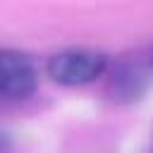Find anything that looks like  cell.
Here are the masks:
<instances>
[{"label": "cell", "instance_id": "7a4b0ae2", "mask_svg": "<svg viewBox=\"0 0 153 153\" xmlns=\"http://www.w3.org/2000/svg\"><path fill=\"white\" fill-rule=\"evenodd\" d=\"M38 86V72L29 55L19 50H0V98L22 100Z\"/></svg>", "mask_w": 153, "mask_h": 153}, {"label": "cell", "instance_id": "3957f363", "mask_svg": "<svg viewBox=\"0 0 153 153\" xmlns=\"http://www.w3.org/2000/svg\"><path fill=\"white\" fill-rule=\"evenodd\" d=\"M146 88V76L134 65H120L110 79V93L117 100H136Z\"/></svg>", "mask_w": 153, "mask_h": 153}, {"label": "cell", "instance_id": "277c9868", "mask_svg": "<svg viewBox=\"0 0 153 153\" xmlns=\"http://www.w3.org/2000/svg\"><path fill=\"white\" fill-rule=\"evenodd\" d=\"M7 148H10V136L5 131H0V153H5Z\"/></svg>", "mask_w": 153, "mask_h": 153}, {"label": "cell", "instance_id": "6da1fadb", "mask_svg": "<svg viewBox=\"0 0 153 153\" xmlns=\"http://www.w3.org/2000/svg\"><path fill=\"white\" fill-rule=\"evenodd\" d=\"M108 69V57L103 53L96 50H84V48H74V50H62L55 53L48 65L45 72L55 84L62 86H86L93 84L96 79H100Z\"/></svg>", "mask_w": 153, "mask_h": 153}]
</instances>
